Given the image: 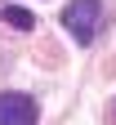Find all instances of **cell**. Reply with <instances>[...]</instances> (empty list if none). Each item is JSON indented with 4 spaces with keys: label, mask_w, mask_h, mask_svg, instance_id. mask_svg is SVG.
Segmentation results:
<instances>
[{
    "label": "cell",
    "mask_w": 116,
    "mask_h": 125,
    "mask_svg": "<svg viewBox=\"0 0 116 125\" xmlns=\"http://www.w3.org/2000/svg\"><path fill=\"white\" fill-rule=\"evenodd\" d=\"M0 125H36L31 94H0Z\"/></svg>",
    "instance_id": "cell-2"
},
{
    "label": "cell",
    "mask_w": 116,
    "mask_h": 125,
    "mask_svg": "<svg viewBox=\"0 0 116 125\" xmlns=\"http://www.w3.org/2000/svg\"><path fill=\"white\" fill-rule=\"evenodd\" d=\"M0 22L13 27V31H31L36 27V18H31L27 9H18V5H0Z\"/></svg>",
    "instance_id": "cell-3"
},
{
    "label": "cell",
    "mask_w": 116,
    "mask_h": 125,
    "mask_svg": "<svg viewBox=\"0 0 116 125\" xmlns=\"http://www.w3.org/2000/svg\"><path fill=\"white\" fill-rule=\"evenodd\" d=\"M98 22H103V5L98 0H72L63 9V27H67V36L76 45H89L98 36Z\"/></svg>",
    "instance_id": "cell-1"
}]
</instances>
